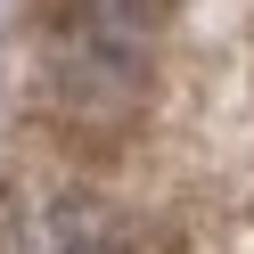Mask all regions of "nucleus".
Returning a JSON list of instances; mask_svg holds the SVG:
<instances>
[{
	"instance_id": "nucleus-1",
	"label": "nucleus",
	"mask_w": 254,
	"mask_h": 254,
	"mask_svg": "<svg viewBox=\"0 0 254 254\" xmlns=\"http://www.w3.org/2000/svg\"><path fill=\"white\" fill-rule=\"evenodd\" d=\"M0 254H123V230L82 197H33L0 213Z\"/></svg>"
}]
</instances>
